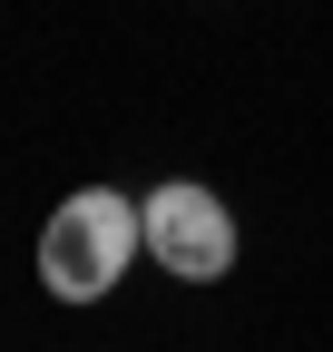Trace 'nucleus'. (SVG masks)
<instances>
[{"instance_id": "nucleus-1", "label": "nucleus", "mask_w": 333, "mask_h": 352, "mask_svg": "<svg viewBox=\"0 0 333 352\" xmlns=\"http://www.w3.org/2000/svg\"><path fill=\"white\" fill-rule=\"evenodd\" d=\"M147 254V226L138 206L118 186H78L50 206V226H39V284H50L59 303H98L128 284V264Z\"/></svg>"}, {"instance_id": "nucleus-2", "label": "nucleus", "mask_w": 333, "mask_h": 352, "mask_svg": "<svg viewBox=\"0 0 333 352\" xmlns=\"http://www.w3.org/2000/svg\"><path fill=\"white\" fill-rule=\"evenodd\" d=\"M138 226H147V264L177 284H226L235 274V206L196 176H166V186L138 196Z\"/></svg>"}]
</instances>
